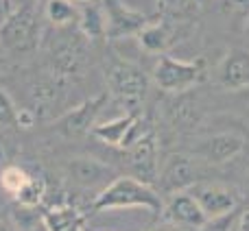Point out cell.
<instances>
[{"instance_id":"cell-1","label":"cell","mask_w":249,"mask_h":231,"mask_svg":"<svg viewBox=\"0 0 249 231\" xmlns=\"http://www.w3.org/2000/svg\"><path fill=\"white\" fill-rule=\"evenodd\" d=\"M164 201L153 185H146L133 177H116L109 185H105L92 203L94 212L109 210H146L162 212Z\"/></svg>"},{"instance_id":"cell-2","label":"cell","mask_w":249,"mask_h":231,"mask_svg":"<svg viewBox=\"0 0 249 231\" xmlns=\"http://www.w3.org/2000/svg\"><path fill=\"white\" fill-rule=\"evenodd\" d=\"M107 87L116 103L124 107V114L138 112L149 92V77L129 61H116L107 70Z\"/></svg>"},{"instance_id":"cell-3","label":"cell","mask_w":249,"mask_h":231,"mask_svg":"<svg viewBox=\"0 0 249 231\" xmlns=\"http://www.w3.org/2000/svg\"><path fill=\"white\" fill-rule=\"evenodd\" d=\"M203 77V68L199 61L175 59L171 55H162L153 68V81L158 87L168 94H179L188 87L197 85Z\"/></svg>"},{"instance_id":"cell-4","label":"cell","mask_w":249,"mask_h":231,"mask_svg":"<svg viewBox=\"0 0 249 231\" xmlns=\"http://www.w3.org/2000/svg\"><path fill=\"white\" fill-rule=\"evenodd\" d=\"M195 197L199 207L203 210L208 220H219L225 216H232V212L238 205V194L230 185L219 183V181H199L190 190H186Z\"/></svg>"},{"instance_id":"cell-5","label":"cell","mask_w":249,"mask_h":231,"mask_svg":"<svg viewBox=\"0 0 249 231\" xmlns=\"http://www.w3.org/2000/svg\"><path fill=\"white\" fill-rule=\"evenodd\" d=\"M142 122H144V120H142L140 112H131V114H123L121 118L94 124L90 133L109 146L131 148L140 137H144L146 133H151V131H144V129H142Z\"/></svg>"},{"instance_id":"cell-6","label":"cell","mask_w":249,"mask_h":231,"mask_svg":"<svg viewBox=\"0 0 249 231\" xmlns=\"http://www.w3.org/2000/svg\"><path fill=\"white\" fill-rule=\"evenodd\" d=\"M201 166H199V157H190V155H171L160 168V188L164 192H186L195 183L203 181L199 177Z\"/></svg>"},{"instance_id":"cell-7","label":"cell","mask_w":249,"mask_h":231,"mask_svg":"<svg viewBox=\"0 0 249 231\" xmlns=\"http://www.w3.org/2000/svg\"><path fill=\"white\" fill-rule=\"evenodd\" d=\"M37 33H39V24L35 20V13L29 7H18L9 13L4 26L0 29V39L9 48L24 50V48L35 46Z\"/></svg>"},{"instance_id":"cell-8","label":"cell","mask_w":249,"mask_h":231,"mask_svg":"<svg viewBox=\"0 0 249 231\" xmlns=\"http://www.w3.org/2000/svg\"><path fill=\"white\" fill-rule=\"evenodd\" d=\"M129 150V168L133 172V179L142 181L146 185H153L160 181V159H158V142L153 133H146L144 137L136 142Z\"/></svg>"},{"instance_id":"cell-9","label":"cell","mask_w":249,"mask_h":231,"mask_svg":"<svg viewBox=\"0 0 249 231\" xmlns=\"http://www.w3.org/2000/svg\"><path fill=\"white\" fill-rule=\"evenodd\" d=\"M164 216L168 223L177 225V227L186 229H203L210 220L206 218L203 210L190 192H175L168 197V201L162 207Z\"/></svg>"},{"instance_id":"cell-10","label":"cell","mask_w":249,"mask_h":231,"mask_svg":"<svg viewBox=\"0 0 249 231\" xmlns=\"http://www.w3.org/2000/svg\"><path fill=\"white\" fill-rule=\"evenodd\" d=\"M216 83L225 90H247L249 87V48H232L216 66Z\"/></svg>"},{"instance_id":"cell-11","label":"cell","mask_w":249,"mask_h":231,"mask_svg":"<svg viewBox=\"0 0 249 231\" xmlns=\"http://www.w3.org/2000/svg\"><path fill=\"white\" fill-rule=\"evenodd\" d=\"M243 150H245V137L232 131H223L206 137L197 148V153L199 159H206L210 164H225L236 159Z\"/></svg>"},{"instance_id":"cell-12","label":"cell","mask_w":249,"mask_h":231,"mask_svg":"<svg viewBox=\"0 0 249 231\" xmlns=\"http://www.w3.org/2000/svg\"><path fill=\"white\" fill-rule=\"evenodd\" d=\"M68 175L81 188H101V190L116 179L114 168L94 157H77L72 162H68Z\"/></svg>"},{"instance_id":"cell-13","label":"cell","mask_w":249,"mask_h":231,"mask_svg":"<svg viewBox=\"0 0 249 231\" xmlns=\"http://www.w3.org/2000/svg\"><path fill=\"white\" fill-rule=\"evenodd\" d=\"M105 13H107V37H123L129 33H140L146 26L142 13L131 11L118 0H105Z\"/></svg>"},{"instance_id":"cell-14","label":"cell","mask_w":249,"mask_h":231,"mask_svg":"<svg viewBox=\"0 0 249 231\" xmlns=\"http://www.w3.org/2000/svg\"><path fill=\"white\" fill-rule=\"evenodd\" d=\"M105 100H107V96L101 94L92 100H86V103H81L79 107H74L72 112L66 114L59 122L64 135L72 137V135H81V133L92 131V127H94V122H96V116L103 109Z\"/></svg>"},{"instance_id":"cell-15","label":"cell","mask_w":249,"mask_h":231,"mask_svg":"<svg viewBox=\"0 0 249 231\" xmlns=\"http://www.w3.org/2000/svg\"><path fill=\"white\" fill-rule=\"evenodd\" d=\"M48 231H83L86 216L74 205H55L42 214Z\"/></svg>"},{"instance_id":"cell-16","label":"cell","mask_w":249,"mask_h":231,"mask_svg":"<svg viewBox=\"0 0 249 231\" xmlns=\"http://www.w3.org/2000/svg\"><path fill=\"white\" fill-rule=\"evenodd\" d=\"M79 29L86 37H105L107 35V13H105V4L88 2L83 9H79Z\"/></svg>"},{"instance_id":"cell-17","label":"cell","mask_w":249,"mask_h":231,"mask_svg":"<svg viewBox=\"0 0 249 231\" xmlns=\"http://www.w3.org/2000/svg\"><path fill=\"white\" fill-rule=\"evenodd\" d=\"M140 44L149 52H164L173 42V31L166 24H146L138 33Z\"/></svg>"},{"instance_id":"cell-18","label":"cell","mask_w":249,"mask_h":231,"mask_svg":"<svg viewBox=\"0 0 249 231\" xmlns=\"http://www.w3.org/2000/svg\"><path fill=\"white\" fill-rule=\"evenodd\" d=\"M44 13L55 26H70L72 22H79V9L72 0H48Z\"/></svg>"},{"instance_id":"cell-19","label":"cell","mask_w":249,"mask_h":231,"mask_svg":"<svg viewBox=\"0 0 249 231\" xmlns=\"http://www.w3.org/2000/svg\"><path fill=\"white\" fill-rule=\"evenodd\" d=\"M46 197V179L39 175H31L29 181L24 183V188L16 194V203L20 207H26V210H35L39 203Z\"/></svg>"},{"instance_id":"cell-20","label":"cell","mask_w":249,"mask_h":231,"mask_svg":"<svg viewBox=\"0 0 249 231\" xmlns=\"http://www.w3.org/2000/svg\"><path fill=\"white\" fill-rule=\"evenodd\" d=\"M31 175H26L24 168L20 166H7L2 172H0V188L4 190V192L9 194V197H16L18 192H20L22 188H24V183L29 181Z\"/></svg>"},{"instance_id":"cell-21","label":"cell","mask_w":249,"mask_h":231,"mask_svg":"<svg viewBox=\"0 0 249 231\" xmlns=\"http://www.w3.org/2000/svg\"><path fill=\"white\" fill-rule=\"evenodd\" d=\"M11 223L16 225L18 231H48L42 214H37L35 210H26V207H22L20 216H16Z\"/></svg>"},{"instance_id":"cell-22","label":"cell","mask_w":249,"mask_h":231,"mask_svg":"<svg viewBox=\"0 0 249 231\" xmlns=\"http://www.w3.org/2000/svg\"><path fill=\"white\" fill-rule=\"evenodd\" d=\"M18 109L7 92L0 90V127H16Z\"/></svg>"},{"instance_id":"cell-23","label":"cell","mask_w":249,"mask_h":231,"mask_svg":"<svg viewBox=\"0 0 249 231\" xmlns=\"http://www.w3.org/2000/svg\"><path fill=\"white\" fill-rule=\"evenodd\" d=\"M37 122V116H35L33 109H20L18 112V118H16V127H22V129H31L33 124Z\"/></svg>"},{"instance_id":"cell-24","label":"cell","mask_w":249,"mask_h":231,"mask_svg":"<svg viewBox=\"0 0 249 231\" xmlns=\"http://www.w3.org/2000/svg\"><path fill=\"white\" fill-rule=\"evenodd\" d=\"M232 231H249V207H247L245 212H243L241 216H238V220L234 223Z\"/></svg>"},{"instance_id":"cell-25","label":"cell","mask_w":249,"mask_h":231,"mask_svg":"<svg viewBox=\"0 0 249 231\" xmlns=\"http://www.w3.org/2000/svg\"><path fill=\"white\" fill-rule=\"evenodd\" d=\"M0 231H18V229H16V225H13L11 220H7V218L0 216Z\"/></svg>"},{"instance_id":"cell-26","label":"cell","mask_w":249,"mask_h":231,"mask_svg":"<svg viewBox=\"0 0 249 231\" xmlns=\"http://www.w3.org/2000/svg\"><path fill=\"white\" fill-rule=\"evenodd\" d=\"M74 4H88V2H94V0H72Z\"/></svg>"},{"instance_id":"cell-27","label":"cell","mask_w":249,"mask_h":231,"mask_svg":"<svg viewBox=\"0 0 249 231\" xmlns=\"http://www.w3.org/2000/svg\"><path fill=\"white\" fill-rule=\"evenodd\" d=\"M2 155H4V150H0V157H2Z\"/></svg>"},{"instance_id":"cell-28","label":"cell","mask_w":249,"mask_h":231,"mask_svg":"<svg viewBox=\"0 0 249 231\" xmlns=\"http://www.w3.org/2000/svg\"><path fill=\"white\" fill-rule=\"evenodd\" d=\"M247 188H249V177H247Z\"/></svg>"}]
</instances>
